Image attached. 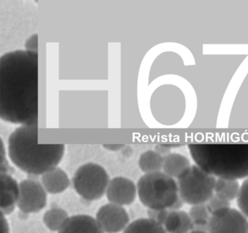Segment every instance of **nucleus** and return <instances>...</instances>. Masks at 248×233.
<instances>
[{"mask_svg":"<svg viewBox=\"0 0 248 233\" xmlns=\"http://www.w3.org/2000/svg\"><path fill=\"white\" fill-rule=\"evenodd\" d=\"M38 52L16 50L0 58V117L21 125H38Z\"/></svg>","mask_w":248,"mask_h":233,"instance_id":"f257e3e1","label":"nucleus"},{"mask_svg":"<svg viewBox=\"0 0 248 233\" xmlns=\"http://www.w3.org/2000/svg\"><path fill=\"white\" fill-rule=\"evenodd\" d=\"M64 145H39L38 125H21L8 138V153L15 166L28 174L44 175L57 167Z\"/></svg>","mask_w":248,"mask_h":233,"instance_id":"f03ea898","label":"nucleus"},{"mask_svg":"<svg viewBox=\"0 0 248 233\" xmlns=\"http://www.w3.org/2000/svg\"><path fill=\"white\" fill-rule=\"evenodd\" d=\"M188 148L197 166L216 177H248V143L190 144Z\"/></svg>","mask_w":248,"mask_h":233,"instance_id":"7ed1b4c3","label":"nucleus"},{"mask_svg":"<svg viewBox=\"0 0 248 233\" xmlns=\"http://www.w3.org/2000/svg\"><path fill=\"white\" fill-rule=\"evenodd\" d=\"M140 203L150 209H168L179 196L177 182L163 172L147 173L137 185Z\"/></svg>","mask_w":248,"mask_h":233,"instance_id":"20e7f679","label":"nucleus"},{"mask_svg":"<svg viewBox=\"0 0 248 233\" xmlns=\"http://www.w3.org/2000/svg\"><path fill=\"white\" fill-rule=\"evenodd\" d=\"M216 180L196 164L191 165L177 178L178 194L189 205L204 204L215 194Z\"/></svg>","mask_w":248,"mask_h":233,"instance_id":"39448f33","label":"nucleus"},{"mask_svg":"<svg viewBox=\"0 0 248 233\" xmlns=\"http://www.w3.org/2000/svg\"><path fill=\"white\" fill-rule=\"evenodd\" d=\"M110 181L103 167L97 163H88L76 170L73 184L76 192L84 200L94 201L105 194Z\"/></svg>","mask_w":248,"mask_h":233,"instance_id":"423d86ee","label":"nucleus"},{"mask_svg":"<svg viewBox=\"0 0 248 233\" xmlns=\"http://www.w3.org/2000/svg\"><path fill=\"white\" fill-rule=\"evenodd\" d=\"M207 233H248V219L234 208L221 210L211 214Z\"/></svg>","mask_w":248,"mask_h":233,"instance_id":"0eeeda50","label":"nucleus"},{"mask_svg":"<svg viewBox=\"0 0 248 233\" xmlns=\"http://www.w3.org/2000/svg\"><path fill=\"white\" fill-rule=\"evenodd\" d=\"M47 204V194L39 181L26 179L19 183V196L16 206L25 214L39 212Z\"/></svg>","mask_w":248,"mask_h":233,"instance_id":"6e6552de","label":"nucleus"},{"mask_svg":"<svg viewBox=\"0 0 248 233\" xmlns=\"http://www.w3.org/2000/svg\"><path fill=\"white\" fill-rule=\"evenodd\" d=\"M96 219L105 233H118L129 225L130 217L123 206L108 203L101 206L96 214Z\"/></svg>","mask_w":248,"mask_h":233,"instance_id":"1a4fd4ad","label":"nucleus"},{"mask_svg":"<svg viewBox=\"0 0 248 233\" xmlns=\"http://www.w3.org/2000/svg\"><path fill=\"white\" fill-rule=\"evenodd\" d=\"M106 194L112 204L122 206L130 205L136 199L137 188L129 178L117 176L109 182Z\"/></svg>","mask_w":248,"mask_h":233,"instance_id":"9d476101","label":"nucleus"},{"mask_svg":"<svg viewBox=\"0 0 248 233\" xmlns=\"http://www.w3.org/2000/svg\"><path fill=\"white\" fill-rule=\"evenodd\" d=\"M1 213L10 214L14 211L19 196V184L9 175L1 173Z\"/></svg>","mask_w":248,"mask_h":233,"instance_id":"9b49d317","label":"nucleus"},{"mask_svg":"<svg viewBox=\"0 0 248 233\" xmlns=\"http://www.w3.org/2000/svg\"><path fill=\"white\" fill-rule=\"evenodd\" d=\"M59 233H105L95 218L88 215L69 217Z\"/></svg>","mask_w":248,"mask_h":233,"instance_id":"f8f14e48","label":"nucleus"},{"mask_svg":"<svg viewBox=\"0 0 248 233\" xmlns=\"http://www.w3.org/2000/svg\"><path fill=\"white\" fill-rule=\"evenodd\" d=\"M42 186L46 192L58 194L63 192L70 186L68 175L63 170L55 167L42 175Z\"/></svg>","mask_w":248,"mask_h":233,"instance_id":"ddd939ff","label":"nucleus"},{"mask_svg":"<svg viewBox=\"0 0 248 233\" xmlns=\"http://www.w3.org/2000/svg\"><path fill=\"white\" fill-rule=\"evenodd\" d=\"M163 226L168 233H188L193 231V223L189 215L182 210H169Z\"/></svg>","mask_w":248,"mask_h":233,"instance_id":"4468645a","label":"nucleus"},{"mask_svg":"<svg viewBox=\"0 0 248 233\" xmlns=\"http://www.w3.org/2000/svg\"><path fill=\"white\" fill-rule=\"evenodd\" d=\"M191 166L189 160L180 153H168L163 157V173L174 179Z\"/></svg>","mask_w":248,"mask_h":233,"instance_id":"2eb2a0df","label":"nucleus"},{"mask_svg":"<svg viewBox=\"0 0 248 233\" xmlns=\"http://www.w3.org/2000/svg\"><path fill=\"white\" fill-rule=\"evenodd\" d=\"M240 188L238 180L218 178L215 186V194L231 202L237 198Z\"/></svg>","mask_w":248,"mask_h":233,"instance_id":"dca6fc26","label":"nucleus"},{"mask_svg":"<svg viewBox=\"0 0 248 233\" xmlns=\"http://www.w3.org/2000/svg\"><path fill=\"white\" fill-rule=\"evenodd\" d=\"M188 215L192 221L193 231L207 233L208 222L211 214L208 211L206 203L191 206Z\"/></svg>","mask_w":248,"mask_h":233,"instance_id":"f3484780","label":"nucleus"},{"mask_svg":"<svg viewBox=\"0 0 248 233\" xmlns=\"http://www.w3.org/2000/svg\"><path fill=\"white\" fill-rule=\"evenodd\" d=\"M139 166L145 174L160 172L163 170V156L155 150H148L140 155Z\"/></svg>","mask_w":248,"mask_h":233,"instance_id":"a211bd4d","label":"nucleus"},{"mask_svg":"<svg viewBox=\"0 0 248 233\" xmlns=\"http://www.w3.org/2000/svg\"><path fill=\"white\" fill-rule=\"evenodd\" d=\"M123 233H168L163 225L150 218H140L132 221Z\"/></svg>","mask_w":248,"mask_h":233,"instance_id":"6ab92c4d","label":"nucleus"},{"mask_svg":"<svg viewBox=\"0 0 248 233\" xmlns=\"http://www.w3.org/2000/svg\"><path fill=\"white\" fill-rule=\"evenodd\" d=\"M69 218L68 214L64 209L54 207L45 213L43 219L47 229L52 231H59Z\"/></svg>","mask_w":248,"mask_h":233,"instance_id":"aec40b11","label":"nucleus"},{"mask_svg":"<svg viewBox=\"0 0 248 233\" xmlns=\"http://www.w3.org/2000/svg\"><path fill=\"white\" fill-rule=\"evenodd\" d=\"M236 203L239 211L248 219V177L241 185L239 196Z\"/></svg>","mask_w":248,"mask_h":233,"instance_id":"412c9836","label":"nucleus"},{"mask_svg":"<svg viewBox=\"0 0 248 233\" xmlns=\"http://www.w3.org/2000/svg\"><path fill=\"white\" fill-rule=\"evenodd\" d=\"M211 214L231 207V202L225 200L216 194L213 195L206 203Z\"/></svg>","mask_w":248,"mask_h":233,"instance_id":"4be33fe9","label":"nucleus"},{"mask_svg":"<svg viewBox=\"0 0 248 233\" xmlns=\"http://www.w3.org/2000/svg\"><path fill=\"white\" fill-rule=\"evenodd\" d=\"M169 214V209H148V218L159 223L161 225L164 224L167 216Z\"/></svg>","mask_w":248,"mask_h":233,"instance_id":"5701e85b","label":"nucleus"},{"mask_svg":"<svg viewBox=\"0 0 248 233\" xmlns=\"http://www.w3.org/2000/svg\"><path fill=\"white\" fill-rule=\"evenodd\" d=\"M26 50L29 52H38V34H34L30 37L25 44Z\"/></svg>","mask_w":248,"mask_h":233,"instance_id":"b1692460","label":"nucleus"},{"mask_svg":"<svg viewBox=\"0 0 248 233\" xmlns=\"http://www.w3.org/2000/svg\"><path fill=\"white\" fill-rule=\"evenodd\" d=\"M184 204L185 202L183 201V200L180 196H178L176 201L174 202V203L171 205V207L168 209L171 211H180L183 207Z\"/></svg>","mask_w":248,"mask_h":233,"instance_id":"393cba45","label":"nucleus"},{"mask_svg":"<svg viewBox=\"0 0 248 233\" xmlns=\"http://www.w3.org/2000/svg\"><path fill=\"white\" fill-rule=\"evenodd\" d=\"M1 233H9V228L4 215L1 213Z\"/></svg>","mask_w":248,"mask_h":233,"instance_id":"a878e982","label":"nucleus"},{"mask_svg":"<svg viewBox=\"0 0 248 233\" xmlns=\"http://www.w3.org/2000/svg\"><path fill=\"white\" fill-rule=\"evenodd\" d=\"M107 149L110 150H118L123 147V145H104V146Z\"/></svg>","mask_w":248,"mask_h":233,"instance_id":"bb28decb","label":"nucleus"},{"mask_svg":"<svg viewBox=\"0 0 248 233\" xmlns=\"http://www.w3.org/2000/svg\"><path fill=\"white\" fill-rule=\"evenodd\" d=\"M188 233H207L206 232H203V231H191V232Z\"/></svg>","mask_w":248,"mask_h":233,"instance_id":"cd10ccee","label":"nucleus"}]
</instances>
